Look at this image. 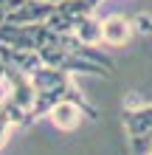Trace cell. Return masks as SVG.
<instances>
[{
    "mask_svg": "<svg viewBox=\"0 0 152 155\" xmlns=\"http://www.w3.org/2000/svg\"><path fill=\"white\" fill-rule=\"evenodd\" d=\"M3 76H6V65H3V59H0V90H3Z\"/></svg>",
    "mask_w": 152,
    "mask_h": 155,
    "instance_id": "obj_7",
    "label": "cell"
},
{
    "mask_svg": "<svg viewBox=\"0 0 152 155\" xmlns=\"http://www.w3.org/2000/svg\"><path fill=\"white\" fill-rule=\"evenodd\" d=\"M121 124L127 133L130 150L132 152H149L152 150V104H124Z\"/></svg>",
    "mask_w": 152,
    "mask_h": 155,
    "instance_id": "obj_3",
    "label": "cell"
},
{
    "mask_svg": "<svg viewBox=\"0 0 152 155\" xmlns=\"http://www.w3.org/2000/svg\"><path fill=\"white\" fill-rule=\"evenodd\" d=\"M31 85H34V121L42 116H48V110L57 102L62 99H73L85 107V113L96 118L99 110L85 99V93L73 85V79H70V71H62V68H53V65H42L31 74Z\"/></svg>",
    "mask_w": 152,
    "mask_h": 155,
    "instance_id": "obj_1",
    "label": "cell"
},
{
    "mask_svg": "<svg viewBox=\"0 0 152 155\" xmlns=\"http://www.w3.org/2000/svg\"><path fill=\"white\" fill-rule=\"evenodd\" d=\"M53 31L48 23H0V42L3 45H14V48H28L37 51L42 45H48Z\"/></svg>",
    "mask_w": 152,
    "mask_h": 155,
    "instance_id": "obj_2",
    "label": "cell"
},
{
    "mask_svg": "<svg viewBox=\"0 0 152 155\" xmlns=\"http://www.w3.org/2000/svg\"><path fill=\"white\" fill-rule=\"evenodd\" d=\"M82 116H87L85 107L79 102H73V99H62V102H57L48 110L51 124L57 127V130H62V133H73L79 127V121H82Z\"/></svg>",
    "mask_w": 152,
    "mask_h": 155,
    "instance_id": "obj_5",
    "label": "cell"
},
{
    "mask_svg": "<svg viewBox=\"0 0 152 155\" xmlns=\"http://www.w3.org/2000/svg\"><path fill=\"white\" fill-rule=\"evenodd\" d=\"M149 152H152V150H149Z\"/></svg>",
    "mask_w": 152,
    "mask_h": 155,
    "instance_id": "obj_8",
    "label": "cell"
},
{
    "mask_svg": "<svg viewBox=\"0 0 152 155\" xmlns=\"http://www.w3.org/2000/svg\"><path fill=\"white\" fill-rule=\"evenodd\" d=\"M135 28L152 34V14H138V17H135Z\"/></svg>",
    "mask_w": 152,
    "mask_h": 155,
    "instance_id": "obj_6",
    "label": "cell"
},
{
    "mask_svg": "<svg viewBox=\"0 0 152 155\" xmlns=\"http://www.w3.org/2000/svg\"><path fill=\"white\" fill-rule=\"evenodd\" d=\"M135 20L124 14H107L102 20V40L107 45H127L135 34Z\"/></svg>",
    "mask_w": 152,
    "mask_h": 155,
    "instance_id": "obj_4",
    "label": "cell"
}]
</instances>
